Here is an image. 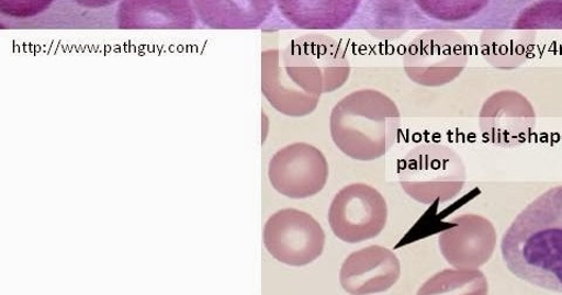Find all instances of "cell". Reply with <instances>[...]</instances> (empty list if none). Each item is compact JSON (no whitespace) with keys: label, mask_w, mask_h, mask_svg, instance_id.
Segmentation results:
<instances>
[{"label":"cell","mask_w":562,"mask_h":295,"mask_svg":"<svg viewBox=\"0 0 562 295\" xmlns=\"http://www.w3.org/2000/svg\"><path fill=\"white\" fill-rule=\"evenodd\" d=\"M531 102L516 91L491 95L480 113V129L485 140L499 147H518L529 141L536 129Z\"/></svg>","instance_id":"9c48e42d"},{"label":"cell","mask_w":562,"mask_h":295,"mask_svg":"<svg viewBox=\"0 0 562 295\" xmlns=\"http://www.w3.org/2000/svg\"><path fill=\"white\" fill-rule=\"evenodd\" d=\"M269 180L280 195L306 200L322 193L329 178L323 151L313 145L296 143L281 148L269 163Z\"/></svg>","instance_id":"ba28073f"},{"label":"cell","mask_w":562,"mask_h":295,"mask_svg":"<svg viewBox=\"0 0 562 295\" xmlns=\"http://www.w3.org/2000/svg\"><path fill=\"white\" fill-rule=\"evenodd\" d=\"M468 47L464 37L454 31L422 33L407 47L404 72L419 86H446L463 73L469 61Z\"/></svg>","instance_id":"5b68a950"},{"label":"cell","mask_w":562,"mask_h":295,"mask_svg":"<svg viewBox=\"0 0 562 295\" xmlns=\"http://www.w3.org/2000/svg\"><path fill=\"white\" fill-rule=\"evenodd\" d=\"M506 268L532 286L562 293V185L522 211L502 239Z\"/></svg>","instance_id":"7a4b0ae2"},{"label":"cell","mask_w":562,"mask_h":295,"mask_svg":"<svg viewBox=\"0 0 562 295\" xmlns=\"http://www.w3.org/2000/svg\"><path fill=\"white\" fill-rule=\"evenodd\" d=\"M514 27L521 30H562V0H541L522 11Z\"/></svg>","instance_id":"ac0fdd59"},{"label":"cell","mask_w":562,"mask_h":295,"mask_svg":"<svg viewBox=\"0 0 562 295\" xmlns=\"http://www.w3.org/2000/svg\"><path fill=\"white\" fill-rule=\"evenodd\" d=\"M281 15L302 30H339L358 12L361 0H276Z\"/></svg>","instance_id":"5bb4252c"},{"label":"cell","mask_w":562,"mask_h":295,"mask_svg":"<svg viewBox=\"0 0 562 295\" xmlns=\"http://www.w3.org/2000/svg\"><path fill=\"white\" fill-rule=\"evenodd\" d=\"M72 2L85 9L98 10L113 5L117 0H72Z\"/></svg>","instance_id":"ffe728a7"},{"label":"cell","mask_w":562,"mask_h":295,"mask_svg":"<svg viewBox=\"0 0 562 295\" xmlns=\"http://www.w3.org/2000/svg\"><path fill=\"white\" fill-rule=\"evenodd\" d=\"M536 31L521 29L486 30L481 36L482 56L499 69H515L530 58Z\"/></svg>","instance_id":"9a60e30c"},{"label":"cell","mask_w":562,"mask_h":295,"mask_svg":"<svg viewBox=\"0 0 562 295\" xmlns=\"http://www.w3.org/2000/svg\"><path fill=\"white\" fill-rule=\"evenodd\" d=\"M263 247L279 263L304 268L318 260L326 245V235L318 220L297 209L273 214L263 227Z\"/></svg>","instance_id":"52a82bcc"},{"label":"cell","mask_w":562,"mask_h":295,"mask_svg":"<svg viewBox=\"0 0 562 295\" xmlns=\"http://www.w3.org/2000/svg\"><path fill=\"white\" fill-rule=\"evenodd\" d=\"M398 180L404 193L414 201L432 205L460 195L467 182V169L453 149L439 144H424L404 156Z\"/></svg>","instance_id":"277c9868"},{"label":"cell","mask_w":562,"mask_h":295,"mask_svg":"<svg viewBox=\"0 0 562 295\" xmlns=\"http://www.w3.org/2000/svg\"><path fill=\"white\" fill-rule=\"evenodd\" d=\"M438 238L439 250L454 269L479 270L488 262L496 247V232L482 216L463 215Z\"/></svg>","instance_id":"30bf717a"},{"label":"cell","mask_w":562,"mask_h":295,"mask_svg":"<svg viewBox=\"0 0 562 295\" xmlns=\"http://www.w3.org/2000/svg\"><path fill=\"white\" fill-rule=\"evenodd\" d=\"M261 90L272 107L304 117L318 107L324 94L336 92L350 76L342 46L324 34H307L284 50L263 52Z\"/></svg>","instance_id":"6da1fadb"},{"label":"cell","mask_w":562,"mask_h":295,"mask_svg":"<svg viewBox=\"0 0 562 295\" xmlns=\"http://www.w3.org/2000/svg\"><path fill=\"white\" fill-rule=\"evenodd\" d=\"M55 0H0V12L15 20H29L45 12Z\"/></svg>","instance_id":"d6986e66"},{"label":"cell","mask_w":562,"mask_h":295,"mask_svg":"<svg viewBox=\"0 0 562 295\" xmlns=\"http://www.w3.org/2000/svg\"><path fill=\"white\" fill-rule=\"evenodd\" d=\"M419 295L434 294H485L487 283L479 270H447L431 277L417 292Z\"/></svg>","instance_id":"2e32d148"},{"label":"cell","mask_w":562,"mask_h":295,"mask_svg":"<svg viewBox=\"0 0 562 295\" xmlns=\"http://www.w3.org/2000/svg\"><path fill=\"white\" fill-rule=\"evenodd\" d=\"M389 222V204L374 186L353 183L342 188L328 211L330 230L347 245L379 237Z\"/></svg>","instance_id":"8992f818"},{"label":"cell","mask_w":562,"mask_h":295,"mask_svg":"<svg viewBox=\"0 0 562 295\" xmlns=\"http://www.w3.org/2000/svg\"><path fill=\"white\" fill-rule=\"evenodd\" d=\"M116 23L121 30H190L198 13L191 0H121Z\"/></svg>","instance_id":"7c38bea8"},{"label":"cell","mask_w":562,"mask_h":295,"mask_svg":"<svg viewBox=\"0 0 562 295\" xmlns=\"http://www.w3.org/2000/svg\"><path fill=\"white\" fill-rule=\"evenodd\" d=\"M491 0H414L428 19L446 24L468 22L482 13Z\"/></svg>","instance_id":"e0dca14e"},{"label":"cell","mask_w":562,"mask_h":295,"mask_svg":"<svg viewBox=\"0 0 562 295\" xmlns=\"http://www.w3.org/2000/svg\"><path fill=\"white\" fill-rule=\"evenodd\" d=\"M199 20L215 30H254L266 23L276 0H191Z\"/></svg>","instance_id":"4fadbf2b"},{"label":"cell","mask_w":562,"mask_h":295,"mask_svg":"<svg viewBox=\"0 0 562 295\" xmlns=\"http://www.w3.org/2000/svg\"><path fill=\"white\" fill-rule=\"evenodd\" d=\"M401 263L386 248L373 246L349 254L340 270L342 290L350 295H372L391 290L400 280Z\"/></svg>","instance_id":"8fae6325"},{"label":"cell","mask_w":562,"mask_h":295,"mask_svg":"<svg viewBox=\"0 0 562 295\" xmlns=\"http://www.w3.org/2000/svg\"><path fill=\"white\" fill-rule=\"evenodd\" d=\"M401 114L396 103L378 90H359L341 99L329 117L330 137L349 159L371 162L395 144Z\"/></svg>","instance_id":"3957f363"}]
</instances>
